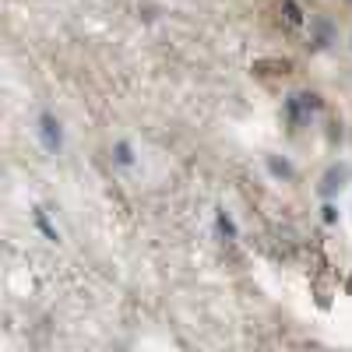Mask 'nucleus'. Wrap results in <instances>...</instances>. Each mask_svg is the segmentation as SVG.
Here are the masks:
<instances>
[{
    "mask_svg": "<svg viewBox=\"0 0 352 352\" xmlns=\"http://www.w3.org/2000/svg\"><path fill=\"white\" fill-rule=\"evenodd\" d=\"M39 141H43V148L50 152V155H56L64 148V127H60V120H56L53 113H39Z\"/></svg>",
    "mask_w": 352,
    "mask_h": 352,
    "instance_id": "1",
    "label": "nucleus"
},
{
    "mask_svg": "<svg viewBox=\"0 0 352 352\" xmlns=\"http://www.w3.org/2000/svg\"><path fill=\"white\" fill-rule=\"evenodd\" d=\"M285 109H289V120H292V124H303L310 113L320 109V96H314V92H296V96L285 99Z\"/></svg>",
    "mask_w": 352,
    "mask_h": 352,
    "instance_id": "2",
    "label": "nucleus"
},
{
    "mask_svg": "<svg viewBox=\"0 0 352 352\" xmlns=\"http://www.w3.org/2000/svg\"><path fill=\"white\" fill-rule=\"evenodd\" d=\"M345 184H349V166H331L324 176H320L317 194L324 197V201H331L335 194H342V190H345Z\"/></svg>",
    "mask_w": 352,
    "mask_h": 352,
    "instance_id": "3",
    "label": "nucleus"
},
{
    "mask_svg": "<svg viewBox=\"0 0 352 352\" xmlns=\"http://www.w3.org/2000/svg\"><path fill=\"white\" fill-rule=\"evenodd\" d=\"M264 162H268V173L275 176V180H292V173H296V169H292L285 159H278V155H268Z\"/></svg>",
    "mask_w": 352,
    "mask_h": 352,
    "instance_id": "4",
    "label": "nucleus"
},
{
    "mask_svg": "<svg viewBox=\"0 0 352 352\" xmlns=\"http://www.w3.org/2000/svg\"><path fill=\"white\" fill-rule=\"evenodd\" d=\"M215 226H219V232L226 240H236V222H232V215L226 212V208H219V215H215Z\"/></svg>",
    "mask_w": 352,
    "mask_h": 352,
    "instance_id": "5",
    "label": "nucleus"
},
{
    "mask_svg": "<svg viewBox=\"0 0 352 352\" xmlns=\"http://www.w3.org/2000/svg\"><path fill=\"white\" fill-rule=\"evenodd\" d=\"M36 226H39V229L46 232V240H53V243L60 240V232H56V229H53V226L46 222V212H36Z\"/></svg>",
    "mask_w": 352,
    "mask_h": 352,
    "instance_id": "6",
    "label": "nucleus"
},
{
    "mask_svg": "<svg viewBox=\"0 0 352 352\" xmlns=\"http://www.w3.org/2000/svg\"><path fill=\"white\" fill-rule=\"evenodd\" d=\"M116 162H120V166H131L134 162V152H131L127 141H116Z\"/></svg>",
    "mask_w": 352,
    "mask_h": 352,
    "instance_id": "7",
    "label": "nucleus"
},
{
    "mask_svg": "<svg viewBox=\"0 0 352 352\" xmlns=\"http://www.w3.org/2000/svg\"><path fill=\"white\" fill-rule=\"evenodd\" d=\"M320 219H324L328 226H335V222H338V204H331V201H328L324 208H320Z\"/></svg>",
    "mask_w": 352,
    "mask_h": 352,
    "instance_id": "8",
    "label": "nucleus"
},
{
    "mask_svg": "<svg viewBox=\"0 0 352 352\" xmlns=\"http://www.w3.org/2000/svg\"><path fill=\"white\" fill-rule=\"evenodd\" d=\"M349 4H352V0H349Z\"/></svg>",
    "mask_w": 352,
    "mask_h": 352,
    "instance_id": "9",
    "label": "nucleus"
}]
</instances>
